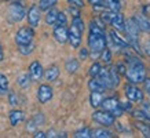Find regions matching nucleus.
Listing matches in <instances>:
<instances>
[{"label": "nucleus", "instance_id": "f257e3e1", "mask_svg": "<svg viewBox=\"0 0 150 138\" xmlns=\"http://www.w3.org/2000/svg\"><path fill=\"white\" fill-rule=\"evenodd\" d=\"M88 47H90L92 55L99 54L103 48H106V36H105L103 26L99 25L96 21H91V23H90Z\"/></svg>", "mask_w": 150, "mask_h": 138}, {"label": "nucleus", "instance_id": "f03ea898", "mask_svg": "<svg viewBox=\"0 0 150 138\" xmlns=\"http://www.w3.org/2000/svg\"><path fill=\"white\" fill-rule=\"evenodd\" d=\"M127 70H125V78L129 83H142L146 79V66L139 58L137 57H129L127 60Z\"/></svg>", "mask_w": 150, "mask_h": 138}, {"label": "nucleus", "instance_id": "7ed1b4c3", "mask_svg": "<svg viewBox=\"0 0 150 138\" xmlns=\"http://www.w3.org/2000/svg\"><path fill=\"white\" fill-rule=\"evenodd\" d=\"M124 31H125V35H127L128 44L135 51L141 53L139 39H138V31H139V28H138L137 22L134 21V18H129V19H127V22H124Z\"/></svg>", "mask_w": 150, "mask_h": 138}, {"label": "nucleus", "instance_id": "20e7f679", "mask_svg": "<svg viewBox=\"0 0 150 138\" xmlns=\"http://www.w3.org/2000/svg\"><path fill=\"white\" fill-rule=\"evenodd\" d=\"M102 21L106 23L112 25L113 28H116L117 31H124V17L123 14H120V11H102Z\"/></svg>", "mask_w": 150, "mask_h": 138}, {"label": "nucleus", "instance_id": "39448f33", "mask_svg": "<svg viewBox=\"0 0 150 138\" xmlns=\"http://www.w3.org/2000/svg\"><path fill=\"white\" fill-rule=\"evenodd\" d=\"M7 15H8L10 21L19 22V21H22L23 17L26 15V9H25V6H23L21 1H13V3L8 6Z\"/></svg>", "mask_w": 150, "mask_h": 138}, {"label": "nucleus", "instance_id": "423d86ee", "mask_svg": "<svg viewBox=\"0 0 150 138\" xmlns=\"http://www.w3.org/2000/svg\"><path fill=\"white\" fill-rule=\"evenodd\" d=\"M100 106H102V109H103V110L110 112L114 117H118V116H121L124 113V110L121 109V106H120V101H118L116 97L103 98V101H102Z\"/></svg>", "mask_w": 150, "mask_h": 138}, {"label": "nucleus", "instance_id": "0eeeda50", "mask_svg": "<svg viewBox=\"0 0 150 138\" xmlns=\"http://www.w3.org/2000/svg\"><path fill=\"white\" fill-rule=\"evenodd\" d=\"M92 119L94 122H96L98 124H102L105 127H110V126H113L114 122H116V117H114L110 112L108 110H95L94 113H92Z\"/></svg>", "mask_w": 150, "mask_h": 138}, {"label": "nucleus", "instance_id": "6e6552de", "mask_svg": "<svg viewBox=\"0 0 150 138\" xmlns=\"http://www.w3.org/2000/svg\"><path fill=\"white\" fill-rule=\"evenodd\" d=\"M33 37H35V31L30 26H23L15 33V41H17L18 46L19 44H28V43L33 41Z\"/></svg>", "mask_w": 150, "mask_h": 138}, {"label": "nucleus", "instance_id": "1a4fd4ad", "mask_svg": "<svg viewBox=\"0 0 150 138\" xmlns=\"http://www.w3.org/2000/svg\"><path fill=\"white\" fill-rule=\"evenodd\" d=\"M81 35H83L81 29H79L74 23H72V26L69 28L68 31V40L73 48H79L80 47V44H81Z\"/></svg>", "mask_w": 150, "mask_h": 138}, {"label": "nucleus", "instance_id": "9d476101", "mask_svg": "<svg viewBox=\"0 0 150 138\" xmlns=\"http://www.w3.org/2000/svg\"><path fill=\"white\" fill-rule=\"evenodd\" d=\"M124 92H125V97L132 102H142L143 101V91H142L141 88H138L137 86H134L132 83L128 84V86H125Z\"/></svg>", "mask_w": 150, "mask_h": 138}, {"label": "nucleus", "instance_id": "9b49d317", "mask_svg": "<svg viewBox=\"0 0 150 138\" xmlns=\"http://www.w3.org/2000/svg\"><path fill=\"white\" fill-rule=\"evenodd\" d=\"M41 10L37 7V6H32L30 9L28 10L26 17H28V22L30 25V28H36L39 26V22H40L41 18Z\"/></svg>", "mask_w": 150, "mask_h": 138}, {"label": "nucleus", "instance_id": "f8f14e48", "mask_svg": "<svg viewBox=\"0 0 150 138\" xmlns=\"http://www.w3.org/2000/svg\"><path fill=\"white\" fill-rule=\"evenodd\" d=\"M44 75V70H43V66L39 61H33L32 64L29 65V76H30V80L33 82H39L41 80Z\"/></svg>", "mask_w": 150, "mask_h": 138}, {"label": "nucleus", "instance_id": "ddd939ff", "mask_svg": "<svg viewBox=\"0 0 150 138\" xmlns=\"http://www.w3.org/2000/svg\"><path fill=\"white\" fill-rule=\"evenodd\" d=\"M52 98V88L48 84H41L37 88V100L41 104H47Z\"/></svg>", "mask_w": 150, "mask_h": 138}, {"label": "nucleus", "instance_id": "4468645a", "mask_svg": "<svg viewBox=\"0 0 150 138\" xmlns=\"http://www.w3.org/2000/svg\"><path fill=\"white\" fill-rule=\"evenodd\" d=\"M54 37L55 40L58 43H61V44L66 43L68 41V28H66V25H55Z\"/></svg>", "mask_w": 150, "mask_h": 138}, {"label": "nucleus", "instance_id": "2eb2a0df", "mask_svg": "<svg viewBox=\"0 0 150 138\" xmlns=\"http://www.w3.org/2000/svg\"><path fill=\"white\" fill-rule=\"evenodd\" d=\"M134 21L137 22L138 28L143 31L145 33H150V21L147 17L145 15H142V14H137L135 17H134Z\"/></svg>", "mask_w": 150, "mask_h": 138}, {"label": "nucleus", "instance_id": "dca6fc26", "mask_svg": "<svg viewBox=\"0 0 150 138\" xmlns=\"http://www.w3.org/2000/svg\"><path fill=\"white\" fill-rule=\"evenodd\" d=\"M110 39H112V43H113L116 47H118V48H128V41L124 40L121 36H118V33L116 32V31H110L109 33Z\"/></svg>", "mask_w": 150, "mask_h": 138}, {"label": "nucleus", "instance_id": "f3484780", "mask_svg": "<svg viewBox=\"0 0 150 138\" xmlns=\"http://www.w3.org/2000/svg\"><path fill=\"white\" fill-rule=\"evenodd\" d=\"M98 80L103 84L105 88H112V83H110V75H109V69L106 68H100V72L98 73Z\"/></svg>", "mask_w": 150, "mask_h": 138}, {"label": "nucleus", "instance_id": "a211bd4d", "mask_svg": "<svg viewBox=\"0 0 150 138\" xmlns=\"http://www.w3.org/2000/svg\"><path fill=\"white\" fill-rule=\"evenodd\" d=\"M43 76H44L46 80H48V82H55L59 76V68L57 66V65H52V66H50V68L44 72Z\"/></svg>", "mask_w": 150, "mask_h": 138}, {"label": "nucleus", "instance_id": "6ab92c4d", "mask_svg": "<svg viewBox=\"0 0 150 138\" xmlns=\"http://www.w3.org/2000/svg\"><path fill=\"white\" fill-rule=\"evenodd\" d=\"M25 119L22 110H11L10 112V123L11 126H18L22 120Z\"/></svg>", "mask_w": 150, "mask_h": 138}, {"label": "nucleus", "instance_id": "aec40b11", "mask_svg": "<svg viewBox=\"0 0 150 138\" xmlns=\"http://www.w3.org/2000/svg\"><path fill=\"white\" fill-rule=\"evenodd\" d=\"M80 68V64H79V61L76 58H69L66 62H65V69H66V72L68 73H76Z\"/></svg>", "mask_w": 150, "mask_h": 138}, {"label": "nucleus", "instance_id": "412c9836", "mask_svg": "<svg viewBox=\"0 0 150 138\" xmlns=\"http://www.w3.org/2000/svg\"><path fill=\"white\" fill-rule=\"evenodd\" d=\"M102 101H103V92L91 91V95H90V102H91V106L98 108V106H100Z\"/></svg>", "mask_w": 150, "mask_h": 138}, {"label": "nucleus", "instance_id": "4be33fe9", "mask_svg": "<svg viewBox=\"0 0 150 138\" xmlns=\"http://www.w3.org/2000/svg\"><path fill=\"white\" fill-rule=\"evenodd\" d=\"M88 88H90V91H98V92H103L106 90L103 87V84L98 80V78H92L88 82Z\"/></svg>", "mask_w": 150, "mask_h": 138}, {"label": "nucleus", "instance_id": "5701e85b", "mask_svg": "<svg viewBox=\"0 0 150 138\" xmlns=\"http://www.w3.org/2000/svg\"><path fill=\"white\" fill-rule=\"evenodd\" d=\"M105 6V9L109 10V11H120L121 10V4H120V1L118 0H103L102 1Z\"/></svg>", "mask_w": 150, "mask_h": 138}, {"label": "nucleus", "instance_id": "b1692460", "mask_svg": "<svg viewBox=\"0 0 150 138\" xmlns=\"http://www.w3.org/2000/svg\"><path fill=\"white\" fill-rule=\"evenodd\" d=\"M58 10H55L54 7L50 10H47V14H46V23L47 25H55L57 22V18H58Z\"/></svg>", "mask_w": 150, "mask_h": 138}, {"label": "nucleus", "instance_id": "393cba45", "mask_svg": "<svg viewBox=\"0 0 150 138\" xmlns=\"http://www.w3.org/2000/svg\"><path fill=\"white\" fill-rule=\"evenodd\" d=\"M109 75H110V83H112V88L117 87L120 84V73L117 72L116 66L113 68H109Z\"/></svg>", "mask_w": 150, "mask_h": 138}, {"label": "nucleus", "instance_id": "a878e982", "mask_svg": "<svg viewBox=\"0 0 150 138\" xmlns=\"http://www.w3.org/2000/svg\"><path fill=\"white\" fill-rule=\"evenodd\" d=\"M8 92V79L3 73H0V95H6Z\"/></svg>", "mask_w": 150, "mask_h": 138}, {"label": "nucleus", "instance_id": "bb28decb", "mask_svg": "<svg viewBox=\"0 0 150 138\" xmlns=\"http://www.w3.org/2000/svg\"><path fill=\"white\" fill-rule=\"evenodd\" d=\"M92 137L94 138H112L113 137V133L109 131V130L105 129H98L92 131Z\"/></svg>", "mask_w": 150, "mask_h": 138}, {"label": "nucleus", "instance_id": "cd10ccee", "mask_svg": "<svg viewBox=\"0 0 150 138\" xmlns=\"http://www.w3.org/2000/svg\"><path fill=\"white\" fill-rule=\"evenodd\" d=\"M135 127L141 131L143 137L150 138V126L149 124L143 123V122H137V123H135Z\"/></svg>", "mask_w": 150, "mask_h": 138}, {"label": "nucleus", "instance_id": "c85d7f7f", "mask_svg": "<svg viewBox=\"0 0 150 138\" xmlns=\"http://www.w3.org/2000/svg\"><path fill=\"white\" fill-rule=\"evenodd\" d=\"M17 83L19 84V87L21 88H28L29 87V84H30V76H29L28 73L19 75L18 79H17Z\"/></svg>", "mask_w": 150, "mask_h": 138}, {"label": "nucleus", "instance_id": "c756f323", "mask_svg": "<svg viewBox=\"0 0 150 138\" xmlns=\"http://www.w3.org/2000/svg\"><path fill=\"white\" fill-rule=\"evenodd\" d=\"M18 50L22 55H29L30 53H33V50H35V43L30 41V43H28V44H19Z\"/></svg>", "mask_w": 150, "mask_h": 138}, {"label": "nucleus", "instance_id": "7c9ffc66", "mask_svg": "<svg viewBox=\"0 0 150 138\" xmlns=\"http://www.w3.org/2000/svg\"><path fill=\"white\" fill-rule=\"evenodd\" d=\"M74 138H91L92 137V130L88 129V127H84V129H80L79 131L74 133L73 135Z\"/></svg>", "mask_w": 150, "mask_h": 138}, {"label": "nucleus", "instance_id": "2f4dec72", "mask_svg": "<svg viewBox=\"0 0 150 138\" xmlns=\"http://www.w3.org/2000/svg\"><path fill=\"white\" fill-rule=\"evenodd\" d=\"M57 3H58V0H40V3H39V9L43 10V11H47V10L52 9Z\"/></svg>", "mask_w": 150, "mask_h": 138}, {"label": "nucleus", "instance_id": "473e14b6", "mask_svg": "<svg viewBox=\"0 0 150 138\" xmlns=\"http://www.w3.org/2000/svg\"><path fill=\"white\" fill-rule=\"evenodd\" d=\"M100 60L103 61L105 64H110L112 62V53L109 48H103L100 51Z\"/></svg>", "mask_w": 150, "mask_h": 138}, {"label": "nucleus", "instance_id": "72a5a7b5", "mask_svg": "<svg viewBox=\"0 0 150 138\" xmlns=\"http://www.w3.org/2000/svg\"><path fill=\"white\" fill-rule=\"evenodd\" d=\"M100 64H98V62H94V64L90 66V70H88V73H90V76L91 78H96L98 76V73L100 72Z\"/></svg>", "mask_w": 150, "mask_h": 138}, {"label": "nucleus", "instance_id": "f704fd0d", "mask_svg": "<svg viewBox=\"0 0 150 138\" xmlns=\"http://www.w3.org/2000/svg\"><path fill=\"white\" fill-rule=\"evenodd\" d=\"M8 94V102H10V105L11 106H17L19 104L18 102V97H17V94L14 91H10V92H7Z\"/></svg>", "mask_w": 150, "mask_h": 138}, {"label": "nucleus", "instance_id": "c9c22d12", "mask_svg": "<svg viewBox=\"0 0 150 138\" xmlns=\"http://www.w3.org/2000/svg\"><path fill=\"white\" fill-rule=\"evenodd\" d=\"M142 113L145 116V120H150V102H145L142 106Z\"/></svg>", "mask_w": 150, "mask_h": 138}, {"label": "nucleus", "instance_id": "e433bc0d", "mask_svg": "<svg viewBox=\"0 0 150 138\" xmlns=\"http://www.w3.org/2000/svg\"><path fill=\"white\" fill-rule=\"evenodd\" d=\"M55 25H66V15L64 13H58V18H57V22Z\"/></svg>", "mask_w": 150, "mask_h": 138}, {"label": "nucleus", "instance_id": "4c0bfd02", "mask_svg": "<svg viewBox=\"0 0 150 138\" xmlns=\"http://www.w3.org/2000/svg\"><path fill=\"white\" fill-rule=\"evenodd\" d=\"M68 3L72 6V7H77V9H81V7H84L83 0H68Z\"/></svg>", "mask_w": 150, "mask_h": 138}, {"label": "nucleus", "instance_id": "58836bf2", "mask_svg": "<svg viewBox=\"0 0 150 138\" xmlns=\"http://www.w3.org/2000/svg\"><path fill=\"white\" fill-rule=\"evenodd\" d=\"M33 122L36 123V126H40V124L44 123V116H43L40 112H39L37 115H35V117H33Z\"/></svg>", "mask_w": 150, "mask_h": 138}, {"label": "nucleus", "instance_id": "ea45409f", "mask_svg": "<svg viewBox=\"0 0 150 138\" xmlns=\"http://www.w3.org/2000/svg\"><path fill=\"white\" fill-rule=\"evenodd\" d=\"M125 68H127V66L124 64H118L117 66H116V69H117V72L120 75H125Z\"/></svg>", "mask_w": 150, "mask_h": 138}, {"label": "nucleus", "instance_id": "a19ab883", "mask_svg": "<svg viewBox=\"0 0 150 138\" xmlns=\"http://www.w3.org/2000/svg\"><path fill=\"white\" fill-rule=\"evenodd\" d=\"M142 83L145 84V91L150 95V79H145V80H143Z\"/></svg>", "mask_w": 150, "mask_h": 138}, {"label": "nucleus", "instance_id": "79ce46f5", "mask_svg": "<svg viewBox=\"0 0 150 138\" xmlns=\"http://www.w3.org/2000/svg\"><path fill=\"white\" fill-rule=\"evenodd\" d=\"M69 11L72 13L73 18H74V17H80V13H79V9H77V7H72V6H70V9H69Z\"/></svg>", "mask_w": 150, "mask_h": 138}, {"label": "nucleus", "instance_id": "37998d69", "mask_svg": "<svg viewBox=\"0 0 150 138\" xmlns=\"http://www.w3.org/2000/svg\"><path fill=\"white\" fill-rule=\"evenodd\" d=\"M87 57H88V50L87 48H81L80 50V58L81 60H87Z\"/></svg>", "mask_w": 150, "mask_h": 138}, {"label": "nucleus", "instance_id": "c03bdc74", "mask_svg": "<svg viewBox=\"0 0 150 138\" xmlns=\"http://www.w3.org/2000/svg\"><path fill=\"white\" fill-rule=\"evenodd\" d=\"M120 106H121V109L123 110H129L131 109V104H129V102H127V104H125V102H120Z\"/></svg>", "mask_w": 150, "mask_h": 138}, {"label": "nucleus", "instance_id": "a18cd8bd", "mask_svg": "<svg viewBox=\"0 0 150 138\" xmlns=\"http://www.w3.org/2000/svg\"><path fill=\"white\" fill-rule=\"evenodd\" d=\"M33 137L35 138H46V133H43V131H36Z\"/></svg>", "mask_w": 150, "mask_h": 138}, {"label": "nucleus", "instance_id": "49530a36", "mask_svg": "<svg viewBox=\"0 0 150 138\" xmlns=\"http://www.w3.org/2000/svg\"><path fill=\"white\" fill-rule=\"evenodd\" d=\"M4 60V53H3V46H1V41H0V62Z\"/></svg>", "mask_w": 150, "mask_h": 138}, {"label": "nucleus", "instance_id": "de8ad7c7", "mask_svg": "<svg viewBox=\"0 0 150 138\" xmlns=\"http://www.w3.org/2000/svg\"><path fill=\"white\" fill-rule=\"evenodd\" d=\"M145 51H146V54L150 57V41H147L145 44Z\"/></svg>", "mask_w": 150, "mask_h": 138}, {"label": "nucleus", "instance_id": "09e8293b", "mask_svg": "<svg viewBox=\"0 0 150 138\" xmlns=\"http://www.w3.org/2000/svg\"><path fill=\"white\" fill-rule=\"evenodd\" d=\"M88 1H90V3L94 6V4H99V3H102L103 0H88Z\"/></svg>", "mask_w": 150, "mask_h": 138}, {"label": "nucleus", "instance_id": "8fccbe9b", "mask_svg": "<svg viewBox=\"0 0 150 138\" xmlns=\"http://www.w3.org/2000/svg\"><path fill=\"white\" fill-rule=\"evenodd\" d=\"M7 1H10V0H7Z\"/></svg>", "mask_w": 150, "mask_h": 138}]
</instances>
